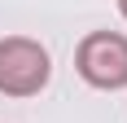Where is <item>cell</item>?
<instances>
[{
  "label": "cell",
  "mask_w": 127,
  "mask_h": 123,
  "mask_svg": "<svg viewBox=\"0 0 127 123\" xmlns=\"http://www.w3.org/2000/svg\"><path fill=\"white\" fill-rule=\"evenodd\" d=\"M48 75H53V62L39 40H26V35L0 40V92L4 97H35L48 84Z\"/></svg>",
  "instance_id": "6da1fadb"
},
{
  "label": "cell",
  "mask_w": 127,
  "mask_h": 123,
  "mask_svg": "<svg viewBox=\"0 0 127 123\" xmlns=\"http://www.w3.org/2000/svg\"><path fill=\"white\" fill-rule=\"evenodd\" d=\"M118 13H123V18H127V0H118Z\"/></svg>",
  "instance_id": "3957f363"
},
{
  "label": "cell",
  "mask_w": 127,
  "mask_h": 123,
  "mask_svg": "<svg viewBox=\"0 0 127 123\" xmlns=\"http://www.w3.org/2000/svg\"><path fill=\"white\" fill-rule=\"evenodd\" d=\"M75 66L92 88H110V92L127 88V35H118V31L83 35V44L75 53Z\"/></svg>",
  "instance_id": "7a4b0ae2"
}]
</instances>
